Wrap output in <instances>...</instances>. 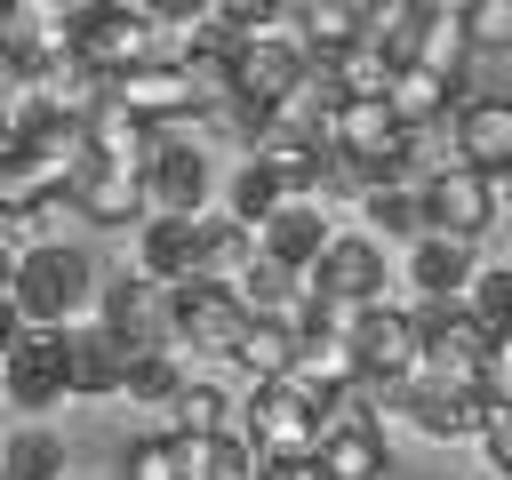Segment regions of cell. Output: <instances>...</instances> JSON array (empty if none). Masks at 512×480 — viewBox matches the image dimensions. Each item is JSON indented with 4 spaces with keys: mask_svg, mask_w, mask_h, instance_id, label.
Here are the masks:
<instances>
[{
    "mask_svg": "<svg viewBox=\"0 0 512 480\" xmlns=\"http://www.w3.org/2000/svg\"><path fill=\"white\" fill-rule=\"evenodd\" d=\"M480 384H488V400H496V408H512V328L488 344V360H480Z\"/></svg>",
    "mask_w": 512,
    "mask_h": 480,
    "instance_id": "e575fe53",
    "label": "cell"
},
{
    "mask_svg": "<svg viewBox=\"0 0 512 480\" xmlns=\"http://www.w3.org/2000/svg\"><path fill=\"white\" fill-rule=\"evenodd\" d=\"M320 472L328 480H384L392 472V448H384V424H376V408H368V384L360 392H344L336 408H328V432H320Z\"/></svg>",
    "mask_w": 512,
    "mask_h": 480,
    "instance_id": "277c9868",
    "label": "cell"
},
{
    "mask_svg": "<svg viewBox=\"0 0 512 480\" xmlns=\"http://www.w3.org/2000/svg\"><path fill=\"white\" fill-rule=\"evenodd\" d=\"M416 328H424V360H432V368L480 384V360H488L496 336L472 320V304H416Z\"/></svg>",
    "mask_w": 512,
    "mask_h": 480,
    "instance_id": "e0dca14e",
    "label": "cell"
},
{
    "mask_svg": "<svg viewBox=\"0 0 512 480\" xmlns=\"http://www.w3.org/2000/svg\"><path fill=\"white\" fill-rule=\"evenodd\" d=\"M16 336H24V312H16V296H0V360H8Z\"/></svg>",
    "mask_w": 512,
    "mask_h": 480,
    "instance_id": "74e56055",
    "label": "cell"
},
{
    "mask_svg": "<svg viewBox=\"0 0 512 480\" xmlns=\"http://www.w3.org/2000/svg\"><path fill=\"white\" fill-rule=\"evenodd\" d=\"M472 24H464V8L456 0H432L424 8V32H416V56L408 64H424V72H440V80H456L464 88V72H472Z\"/></svg>",
    "mask_w": 512,
    "mask_h": 480,
    "instance_id": "ffe728a7",
    "label": "cell"
},
{
    "mask_svg": "<svg viewBox=\"0 0 512 480\" xmlns=\"http://www.w3.org/2000/svg\"><path fill=\"white\" fill-rule=\"evenodd\" d=\"M352 352H360V376L384 392V384H400L416 360H424V328H416V304H368L360 312V328H352Z\"/></svg>",
    "mask_w": 512,
    "mask_h": 480,
    "instance_id": "52a82bcc",
    "label": "cell"
},
{
    "mask_svg": "<svg viewBox=\"0 0 512 480\" xmlns=\"http://www.w3.org/2000/svg\"><path fill=\"white\" fill-rule=\"evenodd\" d=\"M296 384H312L328 408L344 400V392H360L368 376H360V352H352V336H296V368H288Z\"/></svg>",
    "mask_w": 512,
    "mask_h": 480,
    "instance_id": "44dd1931",
    "label": "cell"
},
{
    "mask_svg": "<svg viewBox=\"0 0 512 480\" xmlns=\"http://www.w3.org/2000/svg\"><path fill=\"white\" fill-rule=\"evenodd\" d=\"M480 456H488V472H496V480H512V408H496V416H488Z\"/></svg>",
    "mask_w": 512,
    "mask_h": 480,
    "instance_id": "d590c367",
    "label": "cell"
},
{
    "mask_svg": "<svg viewBox=\"0 0 512 480\" xmlns=\"http://www.w3.org/2000/svg\"><path fill=\"white\" fill-rule=\"evenodd\" d=\"M16 264H24V248H16V240H8V232H0V296H8V288H16Z\"/></svg>",
    "mask_w": 512,
    "mask_h": 480,
    "instance_id": "f35d334b",
    "label": "cell"
},
{
    "mask_svg": "<svg viewBox=\"0 0 512 480\" xmlns=\"http://www.w3.org/2000/svg\"><path fill=\"white\" fill-rule=\"evenodd\" d=\"M400 272H408V288H416V304H464V288H472V272H480V240H456V232H416L408 248H400Z\"/></svg>",
    "mask_w": 512,
    "mask_h": 480,
    "instance_id": "9c48e42d",
    "label": "cell"
},
{
    "mask_svg": "<svg viewBox=\"0 0 512 480\" xmlns=\"http://www.w3.org/2000/svg\"><path fill=\"white\" fill-rule=\"evenodd\" d=\"M232 424H240L232 392H224L216 376H184V392H176V408H168V432H232Z\"/></svg>",
    "mask_w": 512,
    "mask_h": 480,
    "instance_id": "4dcf8cb0",
    "label": "cell"
},
{
    "mask_svg": "<svg viewBox=\"0 0 512 480\" xmlns=\"http://www.w3.org/2000/svg\"><path fill=\"white\" fill-rule=\"evenodd\" d=\"M472 48H512V0H464Z\"/></svg>",
    "mask_w": 512,
    "mask_h": 480,
    "instance_id": "836d02e7",
    "label": "cell"
},
{
    "mask_svg": "<svg viewBox=\"0 0 512 480\" xmlns=\"http://www.w3.org/2000/svg\"><path fill=\"white\" fill-rule=\"evenodd\" d=\"M232 368H240L248 384H272V376H288V368H296V328H288V320H248V336H240Z\"/></svg>",
    "mask_w": 512,
    "mask_h": 480,
    "instance_id": "f1b7e54d",
    "label": "cell"
},
{
    "mask_svg": "<svg viewBox=\"0 0 512 480\" xmlns=\"http://www.w3.org/2000/svg\"><path fill=\"white\" fill-rule=\"evenodd\" d=\"M0 392H8V408H56L64 392H72V344H64V328H24L16 344H8V360H0Z\"/></svg>",
    "mask_w": 512,
    "mask_h": 480,
    "instance_id": "5b68a950",
    "label": "cell"
},
{
    "mask_svg": "<svg viewBox=\"0 0 512 480\" xmlns=\"http://www.w3.org/2000/svg\"><path fill=\"white\" fill-rule=\"evenodd\" d=\"M240 432L256 440L264 464H288V456H312L320 432H328V400L296 376H272V384H248L240 400Z\"/></svg>",
    "mask_w": 512,
    "mask_h": 480,
    "instance_id": "7a4b0ae2",
    "label": "cell"
},
{
    "mask_svg": "<svg viewBox=\"0 0 512 480\" xmlns=\"http://www.w3.org/2000/svg\"><path fill=\"white\" fill-rule=\"evenodd\" d=\"M336 232H344V224H336V208H320V200L304 192V200H288L280 216H264V224H256V248H264L272 264H288V272H304V280H312V264L328 256V240H336Z\"/></svg>",
    "mask_w": 512,
    "mask_h": 480,
    "instance_id": "9a60e30c",
    "label": "cell"
},
{
    "mask_svg": "<svg viewBox=\"0 0 512 480\" xmlns=\"http://www.w3.org/2000/svg\"><path fill=\"white\" fill-rule=\"evenodd\" d=\"M360 232H376L384 248H392V240L408 248V240L424 232V192H416V184H368V200H360Z\"/></svg>",
    "mask_w": 512,
    "mask_h": 480,
    "instance_id": "484cf974",
    "label": "cell"
},
{
    "mask_svg": "<svg viewBox=\"0 0 512 480\" xmlns=\"http://www.w3.org/2000/svg\"><path fill=\"white\" fill-rule=\"evenodd\" d=\"M200 256H208V216H144L136 224V272L144 280L184 288V280H200Z\"/></svg>",
    "mask_w": 512,
    "mask_h": 480,
    "instance_id": "7c38bea8",
    "label": "cell"
},
{
    "mask_svg": "<svg viewBox=\"0 0 512 480\" xmlns=\"http://www.w3.org/2000/svg\"><path fill=\"white\" fill-rule=\"evenodd\" d=\"M264 480H328L320 456H288V464H264Z\"/></svg>",
    "mask_w": 512,
    "mask_h": 480,
    "instance_id": "8d00e7d4",
    "label": "cell"
},
{
    "mask_svg": "<svg viewBox=\"0 0 512 480\" xmlns=\"http://www.w3.org/2000/svg\"><path fill=\"white\" fill-rule=\"evenodd\" d=\"M424 8L432 0H360V40L376 56H392V64H408L416 56V32H424Z\"/></svg>",
    "mask_w": 512,
    "mask_h": 480,
    "instance_id": "d4e9b609",
    "label": "cell"
},
{
    "mask_svg": "<svg viewBox=\"0 0 512 480\" xmlns=\"http://www.w3.org/2000/svg\"><path fill=\"white\" fill-rule=\"evenodd\" d=\"M448 160H464L480 176H504L512 168V96H464L448 112Z\"/></svg>",
    "mask_w": 512,
    "mask_h": 480,
    "instance_id": "4fadbf2b",
    "label": "cell"
},
{
    "mask_svg": "<svg viewBox=\"0 0 512 480\" xmlns=\"http://www.w3.org/2000/svg\"><path fill=\"white\" fill-rule=\"evenodd\" d=\"M496 208H504V216H512V168H504V176H496Z\"/></svg>",
    "mask_w": 512,
    "mask_h": 480,
    "instance_id": "ab89813d",
    "label": "cell"
},
{
    "mask_svg": "<svg viewBox=\"0 0 512 480\" xmlns=\"http://www.w3.org/2000/svg\"><path fill=\"white\" fill-rule=\"evenodd\" d=\"M112 96H120L136 120H152V128H184V120H200V112H208L184 64H128V72L112 80Z\"/></svg>",
    "mask_w": 512,
    "mask_h": 480,
    "instance_id": "5bb4252c",
    "label": "cell"
},
{
    "mask_svg": "<svg viewBox=\"0 0 512 480\" xmlns=\"http://www.w3.org/2000/svg\"><path fill=\"white\" fill-rule=\"evenodd\" d=\"M168 336H176V352L192 344V352L232 360L240 336H248V304L232 288H216V280H184V288H168Z\"/></svg>",
    "mask_w": 512,
    "mask_h": 480,
    "instance_id": "3957f363",
    "label": "cell"
},
{
    "mask_svg": "<svg viewBox=\"0 0 512 480\" xmlns=\"http://www.w3.org/2000/svg\"><path fill=\"white\" fill-rule=\"evenodd\" d=\"M496 216H504V208H496V176H480V168H464V160H440V168H432V184H424V224H432V232L480 240Z\"/></svg>",
    "mask_w": 512,
    "mask_h": 480,
    "instance_id": "ba28073f",
    "label": "cell"
},
{
    "mask_svg": "<svg viewBox=\"0 0 512 480\" xmlns=\"http://www.w3.org/2000/svg\"><path fill=\"white\" fill-rule=\"evenodd\" d=\"M256 256H264V248H256V232H248V224H232L224 208H208V256H200V280H216V288H240Z\"/></svg>",
    "mask_w": 512,
    "mask_h": 480,
    "instance_id": "83f0119b",
    "label": "cell"
},
{
    "mask_svg": "<svg viewBox=\"0 0 512 480\" xmlns=\"http://www.w3.org/2000/svg\"><path fill=\"white\" fill-rule=\"evenodd\" d=\"M96 320H104L112 336H128L136 352H144V344H176V336H168V288L144 280L136 264H128V272H104V288H96Z\"/></svg>",
    "mask_w": 512,
    "mask_h": 480,
    "instance_id": "8fae6325",
    "label": "cell"
},
{
    "mask_svg": "<svg viewBox=\"0 0 512 480\" xmlns=\"http://www.w3.org/2000/svg\"><path fill=\"white\" fill-rule=\"evenodd\" d=\"M0 464H8V480H72V456H64V440H56L48 424L8 432V440H0Z\"/></svg>",
    "mask_w": 512,
    "mask_h": 480,
    "instance_id": "f546056e",
    "label": "cell"
},
{
    "mask_svg": "<svg viewBox=\"0 0 512 480\" xmlns=\"http://www.w3.org/2000/svg\"><path fill=\"white\" fill-rule=\"evenodd\" d=\"M288 200H304V192H288L264 160H240V168L224 176V216H232V224H248V232H256L264 216H280Z\"/></svg>",
    "mask_w": 512,
    "mask_h": 480,
    "instance_id": "cb8c5ba5",
    "label": "cell"
},
{
    "mask_svg": "<svg viewBox=\"0 0 512 480\" xmlns=\"http://www.w3.org/2000/svg\"><path fill=\"white\" fill-rule=\"evenodd\" d=\"M120 480H184V464H176V440H168V432H144V440H128V456H120Z\"/></svg>",
    "mask_w": 512,
    "mask_h": 480,
    "instance_id": "d6a6232c",
    "label": "cell"
},
{
    "mask_svg": "<svg viewBox=\"0 0 512 480\" xmlns=\"http://www.w3.org/2000/svg\"><path fill=\"white\" fill-rule=\"evenodd\" d=\"M0 480H8V464H0Z\"/></svg>",
    "mask_w": 512,
    "mask_h": 480,
    "instance_id": "60d3db41",
    "label": "cell"
},
{
    "mask_svg": "<svg viewBox=\"0 0 512 480\" xmlns=\"http://www.w3.org/2000/svg\"><path fill=\"white\" fill-rule=\"evenodd\" d=\"M384 96H392L400 128H432V120H448V112L464 104V88H456V80H440V72H424V64H400Z\"/></svg>",
    "mask_w": 512,
    "mask_h": 480,
    "instance_id": "603a6c76",
    "label": "cell"
},
{
    "mask_svg": "<svg viewBox=\"0 0 512 480\" xmlns=\"http://www.w3.org/2000/svg\"><path fill=\"white\" fill-rule=\"evenodd\" d=\"M64 208H80L88 224H144L152 208H144V168H120V160H96L88 152V168L72 176V192H64Z\"/></svg>",
    "mask_w": 512,
    "mask_h": 480,
    "instance_id": "2e32d148",
    "label": "cell"
},
{
    "mask_svg": "<svg viewBox=\"0 0 512 480\" xmlns=\"http://www.w3.org/2000/svg\"><path fill=\"white\" fill-rule=\"evenodd\" d=\"M328 144H336V152H360V160H384V152L400 144V112H392V96H344Z\"/></svg>",
    "mask_w": 512,
    "mask_h": 480,
    "instance_id": "7402d4cb",
    "label": "cell"
},
{
    "mask_svg": "<svg viewBox=\"0 0 512 480\" xmlns=\"http://www.w3.org/2000/svg\"><path fill=\"white\" fill-rule=\"evenodd\" d=\"M312 288H328V296H344V304H384V288H392L384 240L360 232V224H344V232L328 240V256L312 264Z\"/></svg>",
    "mask_w": 512,
    "mask_h": 480,
    "instance_id": "30bf717a",
    "label": "cell"
},
{
    "mask_svg": "<svg viewBox=\"0 0 512 480\" xmlns=\"http://www.w3.org/2000/svg\"><path fill=\"white\" fill-rule=\"evenodd\" d=\"M96 288H104V272L88 264V248H72V240H32L8 296H16L24 328H72V320L96 312Z\"/></svg>",
    "mask_w": 512,
    "mask_h": 480,
    "instance_id": "6da1fadb",
    "label": "cell"
},
{
    "mask_svg": "<svg viewBox=\"0 0 512 480\" xmlns=\"http://www.w3.org/2000/svg\"><path fill=\"white\" fill-rule=\"evenodd\" d=\"M464 304H472V320H480L488 336H504V328H512V264H480L472 288H464Z\"/></svg>",
    "mask_w": 512,
    "mask_h": 480,
    "instance_id": "1f68e13d",
    "label": "cell"
},
{
    "mask_svg": "<svg viewBox=\"0 0 512 480\" xmlns=\"http://www.w3.org/2000/svg\"><path fill=\"white\" fill-rule=\"evenodd\" d=\"M176 392H184V352L176 344H144L136 360H128V384H120V400H136V408H176Z\"/></svg>",
    "mask_w": 512,
    "mask_h": 480,
    "instance_id": "4316f807",
    "label": "cell"
},
{
    "mask_svg": "<svg viewBox=\"0 0 512 480\" xmlns=\"http://www.w3.org/2000/svg\"><path fill=\"white\" fill-rule=\"evenodd\" d=\"M208 200H216V168H208V152H200L192 136L168 128V144H160L152 168H144V208H152V216H208Z\"/></svg>",
    "mask_w": 512,
    "mask_h": 480,
    "instance_id": "8992f818",
    "label": "cell"
},
{
    "mask_svg": "<svg viewBox=\"0 0 512 480\" xmlns=\"http://www.w3.org/2000/svg\"><path fill=\"white\" fill-rule=\"evenodd\" d=\"M168 440H176L184 480H264V456L240 424L232 432H168Z\"/></svg>",
    "mask_w": 512,
    "mask_h": 480,
    "instance_id": "d6986e66",
    "label": "cell"
},
{
    "mask_svg": "<svg viewBox=\"0 0 512 480\" xmlns=\"http://www.w3.org/2000/svg\"><path fill=\"white\" fill-rule=\"evenodd\" d=\"M64 344H72V392H80V400H112V392L128 384L136 344H128V336H112L96 312H88V320H72V328H64Z\"/></svg>",
    "mask_w": 512,
    "mask_h": 480,
    "instance_id": "ac0fdd59",
    "label": "cell"
}]
</instances>
